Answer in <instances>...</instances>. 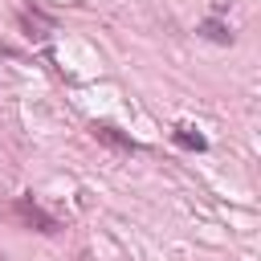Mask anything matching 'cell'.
Returning a JSON list of instances; mask_svg holds the SVG:
<instances>
[{
  "instance_id": "obj_1",
  "label": "cell",
  "mask_w": 261,
  "mask_h": 261,
  "mask_svg": "<svg viewBox=\"0 0 261 261\" xmlns=\"http://www.w3.org/2000/svg\"><path fill=\"white\" fill-rule=\"evenodd\" d=\"M12 216L20 220V224H29V228H37V232H57L61 224H57V216H49L37 200H29V196H20L16 204H12Z\"/></svg>"
},
{
  "instance_id": "obj_2",
  "label": "cell",
  "mask_w": 261,
  "mask_h": 261,
  "mask_svg": "<svg viewBox=\"0 0 261 261\" xmlns=\"http://www.w3.org/2000/svg\"><path fill=\"white\" fill-rule=\"evenodd\" d=\"M90 130H94L98 143H106V147H114V151H126V155L139 151V143H135L130 135H122L118 126H110V122H90Z\"/></svg>"
},
{
  "instance_id": "obj_3",
  "label": "cell",
  "mask_w": 261,
  "mask_h": 261,
  "mask_svg": "<svg viewBox=\"0 0 261 261\" xmlns=\"http://www.w3.org/2000/svg\"><path fill=\"white\" fill-rule=\"evenodd\" d=\"M196 33H200L204 41H216V45H232V24H228V20H220V16H204Z\"/></svg>"
},
{
  "instance_id": "obj_4",
  "label": "cell",
  "mask_w": 261,
  "mask_h": 261,
  "mask_svg": "<svg viewBox=\"0 0 261 261\" xmlns=\"http://www.w3.org/2000/svg\"><path fill=\"white\" fill-rule=\"evenodd\" d=\"M171 139H175L184 151H208V139H204L196 126H184V122H179V126L171 130Z\"/></svg>"
}]
</instances>
